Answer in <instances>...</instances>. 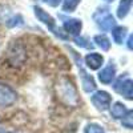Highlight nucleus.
I'll list each match as a JSON object with an SVG mask.
<instances>
[{
    "label": "nucleus",
    "instance_id": "13",
    "mask_svg": "<svg viewBox=\"0 0 133 133\" xmlns=\"http://www.w3.org/2000/svg\"><path fill=\"white\" fill-rule=\"evenodd\" d=\"M127 27H121V25H116L113 29H112V37H113V41L116 44H123L124 43V39L127 36Z\"/></svg>",
    "mask_w": 133,
    "mask_h": 133
},
{
    "label": "nucleus",
    "instance_id": "11",
    "mask_svg": "<svg viewBox=\"0 0 133 133\" xmlns=\"http://www.w3.org/2000/svg\"><path fill=\"white\" fill-rule=\"evenodd\" d=\"M8 53H9V55H8L9 61L12 63L14 65H16V64H23L24 57H25V53H24V49L21 48L20 45L11 47V49H9Z\"/></svg>",
    "mask_w": 133,
    "mask_h": 133
},
{
    "label": "nucleus",
    "instance_id": "16",
    "mask_svg": "<svg viewBox=\"0 0 133 133\" xmlns=\"http://www.w3.org/2000/svg\"><path fill=\"white\" fill-rule=\"evenodd\" d=\"M24 24V19L21 15H15L12 17H9L7 21H5V25L8 28H15V27H20Z\"/></svg>",
    "mask_w": 133,
    "mask_h": 133
},
{
    "label": "nucleus",
    "instance_id": "17",
    "mask_svg": "<svg viewBox=\"0 0 133 133\" xmlns=\"http://www.w3.org/2000/svg\"><path fill=\"white\" fill-rule=\"evenodd\" d=\"M81 0H63V11L66 14L73 12L77 8V5L80 4Z\"/></svg>",
    "mask_w": 133,
    "mask_h": 133
},
{
    "label": "nucleus",
    "instance_id": "6",
    "mask_svg": "<svg viewBox=\"0 0 133 133\" xmlns=\"http://www.w3.org/2000/svg\"><path fill=\"white\" fill-rule=\"evenodd\" d=\"M16 97H17L16 91L12 87H9L4 83H0V107L2 108L11 107L12 104H15Z\"/></svg>",
    "mask_w": 133,
    "mask_h": 133
},
{
    "label": "nucleus",
    "instance_id": "3",
    "mask_svg": "<svg viewBox=\"0 0 133 133\" xmlns=\"http://www.w3.org/2000/svg\"><path fill=\"white\" fill-rule=\"evenodd\" d=\"M33 11H35V16L37 17V20L41 21L44 25H47L56 36H59V37L63 39V40H65L66 37H68V36L64 33V31H63L61 28H57V25H56V23H55L53 17H52L48 12H45L43 8H40V7H37V5L33 7Z\"/></svg>",
    "mask_w": 133,
    "mask_h": 133
},
{
    "label": "nucleus",
    "instance_id": "12",
    "mask_svg": "<svg viewBox=\"0 0 133 133\" xmlns=\"http://www.w3.org/2000/svg\"><path fill=\"white\" fill-rule=\"evenodd\" d=\"M128 108L123 104V103H115L112 107H110V116L116 120L123 118L127 113H128Z\"/></svg>",
    "mask_w": 133,
    "mask_h": 133
},
{
    "label": "nucleus",
    "instance_id": "19",
    "mask_svg": "<svg viewBox=\"0 0 133 133\" xmlns=\"http://www.w3.org/2000/svg\"><path fill=\"white\" fill-rule=\"evenodd\" d=\"M84 132L85 133H104V128L101 125H98V124L92 123V124H88L85 127V130Z\"/></svg>",
    "mask_w": 133,
    "mask_h": 133
},
{
    "label": "nucleus",
    "instance_id": "2",
    "mask_svg": "<svg viewBox=\"0 0 133 133\" xmlns=\"http://www.w3.org/2000/svg\"><path fill=\"white\" fill-rule=\"evenodd\" d=\"M93 20L96 21L97 27L104 32L112 31L116 27V20L108 8H98L93 14Z\"/></svg>",
    "mask_w": 133,
    "mask_h": 133
},
{
    "label": "nucleus",
    "instance_id": "15",
    "mask_svg": "<svg viewBox=\"0 0 133 133\" xmlns=\"http://www.w3.org/2000/svg\"><path fill=\"white\" fill-rule=\"evenodd\" d=\"M93 41L96 43V45L98 48H101V51L107 52L110 48V40L105 36V35H96L93 37Z\"/></svg>",
    "mask_w": 133,
    "mask_h": 133
},
{
    "label": "nucleus",
    "instance_id": "10",
    "mask_svg": "<svg viewBox=\"0 0 133 133\" xmlns=\"http://www.w3.org/2000/svg\"><path fill=\"white\" fill-rule=\"evenodd\" d=\"M84 61L87 64V66L92 71H97L101 68V65L104 63V57L101 56L100 53L92 52V53H88L87 56L84 57Z\"/></svg>",
    "mask_w": 133,
    "mask_h": 133
},
{
    "label": "nucleus",
    "instance_id": "22",
    "mask_svg": "<svg viewBox=\"0 0 133 133\" xmlns=\"http://www.w3.org/2000/svg\"><path fill=\"white\" fill-rule=\"evenodd\" d=\"M43 2L47 3V4H49V5H52V7H56V5L60 4L61 0H43Z\"/></svg>",
    "mask_w": 133,
    "mask_h": 133
},
{
    "label": "nucleus",
    "instance_id": "24",
    "mask_svg": "<svg viewBox=\"0 0 133 133\" xmlns=\"http://www.w3.org/2000/svg\"><path fill=\"white\" fill-rule=\"evenodd\" d=\"M0 133H15V132H8V130H5L3 128H0Z\"/></svg>",
    "mask_w": 133,
    "mask_h": 133
},
{
    "label": "nucleus",
    "instance_id": "20",
    "mask_svg": "<svg viewBox=\"0 0 133 133\" xmlns=\"http://www.w3.org/2000/svg\"><path fill=\"white\" fill-rule=\"evenodd\" d=\"M11 15V8L8 5H0V21H7Z\"/></svg>",
    "mask_w": 133,
    "mask_h": 133
},
{
    "label": "nucleus",
    "instance_id": "4",
    "mask_svg": "<svg viewBox=\"0 0 133 133\" xmlns=\"http://www.w3.org/2000/svg\"><path fill=\"white\" fill-rule=\"evenodd\" d=\"M113 89L121 95L124 96L125 98L128 100H132V89H133V83H132V79L128 73H124L123 76H120L118 79L115 81L113 84Z\"/></svg>",
    "mask_w": 133,
    "mask_h": 133
},
{
    "label": "nucleus",
    "instance_id": "23",
    "mask_svg": "<svg viewBox=\"0 0 133 133\" xmlns=\"http://www.w3.org/2000/svg\"><path fill=\"white\" fill-rule=\"evenodd\" d=\"M128 49H132V36H128Z\"/></svg>",
    "mask_w": 133,
    "mask_h": 133
},
{
    "label": "nucleus",
    "instance_id": "9",
    "mask_svg": "<svg viewBox=\"0 0 133 133\" xmlns=\"http://www.w3.org/2000/svg\"><path fill=\"white\" fill-rule=\"evenodd\" d=\"M116 77V66L110 63L98 72V80L103 84H110Z\"/></svg>",
    "mask_w": 133,
    "mask_h": 133
},
{
    "label": "nucleus",
    "instance_id": "8",
    "mask_svg": "<svg viewBox=\"0 0 133 133\" xmlns=\"http://www.w3.org/2000/svg\"><path fill=\"white\" fill-rule=\"evenodd\" d=\"M61 19H63V27L69 35L75 37L80 36V32L83 28V23L80 19H69V17H64V16H61Z\"/></svg>",
    "mask_w": 133,
    "mask_h": 133
},
{
    "label": "nucleus",
    "instance_id": "21",
    "mask_svg": "<svg viewBox=\"0 0 133 133\" xmlns=\"http://www.w3.org/2000/svg\"><path fill=\"white\" fill-rule=\"evenodd\" d=\"M75 43H76L79 47H81V48H91V47H92L91 41H88V40H87L85 37H83V36H76V37H75Z\"/></svg>",
    "mask_w": 133,
    "mask_h": 133
},
{
    "label": "nucleus",
    "instance_id": "18",
    "mask_svg": "<svg viewBox=\"0 0 133 133\" xmlns=\"http://www.w3.org/2000/svg\"><path fill=\"white\" fill-rule=\"evenodd\" d=\"M121 124H123V127L128 128V129H132L133 128V112L129 109L128 113L121 118Z\"/></svg>",
    "mask_w": 133,
    "mask_h": 133
},
{
    "label": "nucleus",
    "instance_id": "5",
    "mask_svg": "<svg viewBox=\"0 0 133 133\" xmlns=\"http://www.w3.org/2000/svg\"><path fill=\"white\" fill-rule=\"evenodd\" d=\"M73 53V57L76 59V63H77V66H79V72H80V76H81V85H83V89L87 92V93H91L96 89V83L93 80V77L91 75H88L84 68H83V63H81V59L79 60V56L76 55L75 51H72Z\"/></svg>",
    "mask_w": 133,
    "mask_h": 133
},
{
    "label": "nucleus",
    "instance_id": "25",
    "mask_svg": "<svg viewBox=\"0 0 133 133\" xmlns=\"http://www.w3.org/2000/svg\"><path fill=\"white\" fill-rule=\"evenodd\" d=\"M104 2H107V3H112V2H115V0H104Z\"/></svg>",
    "mask_w": 133,
    "mask_h": 133
},
{
    "label": "nucleus",
    "instance_id": "14",
    "mask_svg": "<svg viewBox=\"0 0 133 133\" xmlns=\"http://www.w3.org/2000/svg\"><path fill=\"white\" fill-rule=\"evenodd\" d=\"M132 8V0H121L118 8H117V17L118 19H125Z\"/></svg>",
    "mask_w": 133,
    "mask_h": 133
},
{
    "label": "nucleus",
    "instance_id": "1",
    "mask_svg": "<svg viewBox=\"0 0 133 133\" xmlns=\"http://www.w3.org/2000/svg\"><path fill=\"white\" fill-rule=\"evenodd\" d=\"M56 93L60 101L64 103L65 105L75 107L79 103V95H77V89L68 77H60L59 83L56 84Z\"/></svg>",
    "mask_w": 133,
    "mask_h": 133
},
{
    "label": "nucleus",
    "instance_id": "7",
    "mask_svg": "<svg viewBox=\"0 0 133 133\" xmlns=\"http://www.w3.org/2000/svg\"><path fill=\"white\" fill-rule=\"evenodd\" d=\"M91 101L98 110L104 112V110L109 109L110 103H112V96L105 91H97L91 96Z\"/></svg>",
    "mask_w": 133,
    "mask_h": 133
}]
</instances>
